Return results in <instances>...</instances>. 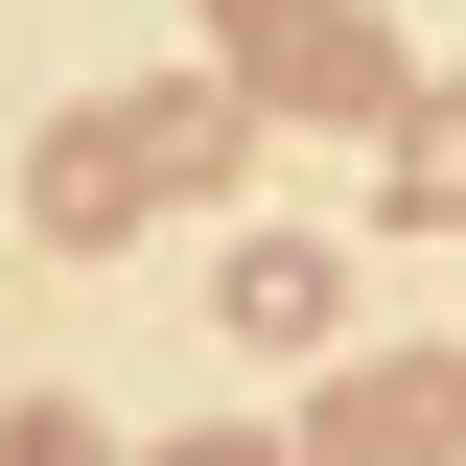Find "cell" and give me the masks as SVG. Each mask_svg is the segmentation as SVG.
<instances>
[{
  "label": "cell",
  "instance_id": "6da1fadb",
  "mask_svg": "<svg viewBox=\"0 0 466 466\" xmlns=\"http://www.w3.org/2000/svg\"><path fill=\"white\" fill-rule=\"evenodd\" d=\"M233 94H327V116H397V47L350 24V0H210Z\"/></svg>",
  "mask_w": 466,
  "mask_h": 466
},
{
  "label": "cell",
  "instance_id": "7a4b0ae2",
  "mask_svg": "<svg viewBox=\"0 0 466 466\" xmlns=\"http://www.w3.org/2000/svg\"><path fill=\"white\" fill-rule=\"evenodd\" d=\"M466 443V350H373V397L303 420V466H443Z\"/></svg>",
  "mask_w": 466,
  "mask_h": 466
},
{
  "label": "cell",
  "instance_id": "3957f363",
  "mask_svg": "<svg viewBox=\"0 0 466 466\" xmlns=\"http://www.w3.org/2000/svg\"><path fill=\"white\" fill-rule=\"evenodd\" d=\"M350 327V257L327 233H257V257H233V350H327Z\"/></svg>",
  "mask_w": 466,
  "mask_h": 466
},
{
  "label": "cell",
  "instance_id": "277c9868",
  "mask_svg": "<svg viewBox=\"0 0 466 466\" xmlns=\"http://www.w3.org/2000/svg\"><path fill=\"white\" fill-rule=\"evenodd\" d=\"M397 210L466 233V94H397Z\"/></svg>",
  "mask_w": 466,
  "mask_h": 466
},
{
  "label": "cell",
  "instance_id": "5b68a950",
  "mask_svg": "<svg viewBox=\"0 0 466 466\" xmlns=\"http://www.w3.org/2000/svg\"><path fill=\"white\" fill-rule=\"evenodd\" d=\"M0 466H94V420H24V443H0Z\"/></svg>",
  "mask_w": 466,
  "mask_h": 466
},
{
  "label": "cell",
  "instance_id": "8992f818",
  "mask_svg": "<svg viewBox=\"0 0 466 466\" xmlns=\"http://www.w3.org/2000/svg\"><path fill=\"white\" fill-rule=\"evenodd\" d=\"M164 466H280V443H164Z\"/></svg>",
  "mask_w": 466,
  "mask_h": 466
}]
</instances>
